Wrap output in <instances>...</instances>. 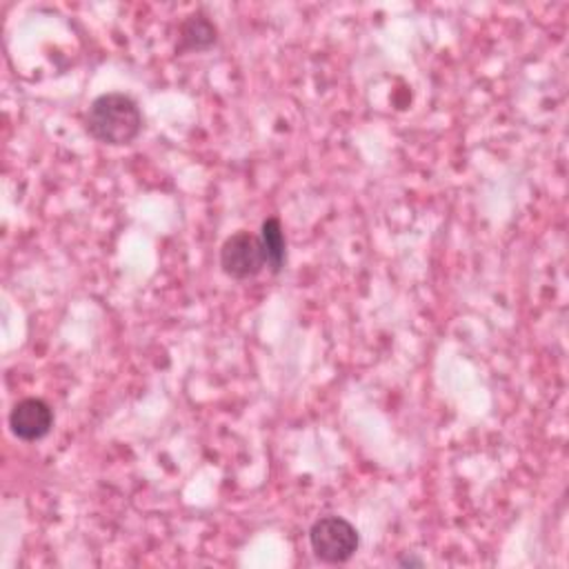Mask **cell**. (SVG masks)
Segmentation results:
<instances>
[{
	"label": "cell",
	"instance_id": "obj_4",
	"mask_svg": "<svg viewBox=\"0 0 569 569\" xmlns=\"http://www.w3.org/2000/svg\"><path fill=\"white\" fill-rule=\"evenodd\" d=\"M11 433L24 442H36L44 438L53 427V411L40 398H22L13 405L9 413Z\"/></svg>",
	"mask_w": 569,
	"mask_h": 569
},
{
	"label": "cell",
	"instance_id": "obj_6",
	"mask_svg": "<svg viewBox=\"0 0 569 569\" xmlns=\"http://www.w3.org/2000/svg\"><path fill=\"white\" fill-rule=\"evenodd\" d=\"M260 240H262V247H264L267 267L271 269V273H280L284 262H287V240H284L282 224H280L278 218L262 220Z\"/></svg>",
	"mask_w": 569,
	"mask_h": 569
},
{
	"label": "cell",
	"instance_id": "obj_7",
	"mask_svg": "<svg viewBox=\"0 0 569 569\" xmlns=\"http://www.w3.org/2000/svg\"><path fill=\"white\" fill-rule=\"evenodd\" d=\"M400 567H422L425 562L420 558H413V556H402L396 560Z\"/></svg>",
	"mask_w": 569,
	"mask_h": 569
},
{
	"label": "cell",
	"instance_id": "obj_1",
	"mask_svg": "<svg viewBox=\"0 0 569 569\" xmlns=\"http://www.w3.org/2000/svg\"><path fill=\"white\" fill-rule=\"evenodd\" d=\"M84 127L89 136L102 144H131L142 131V111L127 93H102L89 104Z\"/></svg>",
	"mask_w": 569,
	"mask_h": 569
},
{
	"label": "cell",
	"instance_id": "obj_3",
	"mask_svg": "<svg viewBox=\"0 0 569 569\" xmlns=\"http://www.w3.org/2000/svg\"><path fill=\"white\" fill-rule=\"evenodd\" d=\"M220 267L233 280H247L258 276L267 267L260 236L249 231L231 233L220 247Z\"/></svg>",
	"mask_w": 569,
	"mask_h": 569
},
{
	"label": "cell",
	"instance_id": "obj_5",
	"mask_svg": "<svg viewBox=\"0 0 569 569\" xmlns=\"http://www.w3.org/2000/svg\"><path fill=\"white\" fill-rule=\"evenodd\" d=\"M216 33H218L216 24L207 16H202V13L187 16V20L180 24L176 51H202V49H209L216 42Z\"/></svg>",
	"mask_w": 569,
	"mask_h": 569
},
{
	"label": "cell",
	"instance_id": "obj_2",
	"mask_svg": "<svg viewBox=\"0 0 569 569\" xmlns=\"http://www.w3.org/2000/svg\"><path fill=\"white\" fill-rule=\"evenodd\" d=\"M309 545L318 560L342 565L358 551L360 536L349 520L340 516H322L309 529Z\"/></svg>",
	"mask_w": 569,
	"mask_h": 569
}]
</instances>
